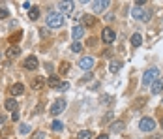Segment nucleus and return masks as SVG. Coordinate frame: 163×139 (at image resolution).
<instances>
[{"label":"nucleus","instance_id":"obj_4","mask_svg":"<svg viewBox=\"0 0 163 139\" xmlns=\"http://www.w3.org/2000/svg\"><path fill=\"white\" fill-rule=\"evenodd\" d=\"M64 109H66V100H64V98H58V100L53 104V107H51V115H60Z\"/></svg>","mask_w":163,"mask_h":139},{"label":"nucleus","instance_id":"obj_29","mask_svg":"<svg viewBox=\"0 0 163 139\" xmlns=\"http://www.w3.org/2000/svg\"><path fill=\"white\" fill-rule=\"evenodd\" d=\"M30 130H32V128H30V126H28V124H21V126H19V132H21V134H23V136H24V134H28V132H30Z\"/></svg>","mask_w":163,"mask_h":139},{"label":"nucleus","instance_id":"obj_22","mask_svg":"<svg viewBox=\"0 0 163 139\" xmlns=\"http://www.w3.org/2000/svg\"><path fill=\"white\" fill-rule=\"evenodd\" d=\"M77 137H79V139H92V137H94V134H92L90 130H81Z\"/></svg>","mask_w":163,"mask_h":139},{"label":"nucleus","instance_id":"obj_15","mask_svg":"<svg viewBox=\"0 0 163 139\" xmlns=\"http://www.w3.org/2000/svg\"><path fill=\"white\" fill-rule=\"evenodd\" d=\"M120 68H122V62H120V60H116V58H113V60H111V64H109V70H111L113 73H116Z\"/></svg>","mask_w":163,"mask_h":139},{"label":"nucleus","instance_id":"obj_7","mask_svg":"<svg viewBox=\"0 0 163 139\" xmlns=\"http://www.w3.org/2000/svg\"><path fill=\"white\" fill-rule=\"evenodd\" d=\"M92 8L96 13H101L109 8V0H96V2H92Z\"/></svg>","mask_w":163,"mask_h":139},{"label":"nucleus","instance_id":"obj_14","mask_svg":"<svg viewBox=\"0 0 163 139\" xmlns=\"http://www.w3.org/2000/svg\"><path fill=\"white\" fill-rule=\"evenodd\" d=\"M71 34H73V40H81L83 34H84V28H83V26H73Z\"/></svg>","mask_w":163,"mask_h":139},{"label":"nucleus","instance_id":"obj_21","mask_svg":"<svg viewBox=\"0 0 163 139\" xmlns=\"http://www.w3.org/2000/svg\"><path fill=\"white\" fill-rule=\"evenodd\" d=\"M152 92H154V94H161L163 92V83L161 81H156V83L152 85Z\"/></svg>","mask_w":163,"mask_h":139},{"label":"nucleus","instance_id":"obj_6","mask_svg":"<svg viewBox=\"0 0 163 139\" xmlns=\"http://www.w3.org/2000/svg\"><path fill=\"white\" fill-rule=\"evenodd\" d=\"M101 38H103V41L105 43H113L115 41V38H116V34H115V30L113 28H103V32H101Z\"/></svg>","mask_w":163,"mask_h":139},{"label":"nucleus","instance_id":"obj_11","mask_svg":"<svg viewBox=\"0 0 163 139\" xmlns=\"http://www.w3.org/2000/svg\"><path fill=\"white\" fill-rule=\"evenodd\" d=\"M6 53H8V56H9V58H17V56L21 55V49H19L17 45H9Z\"/></svg>","mask_w":163,"mask_h":139},{"label":"nucleus","instance_id":"obj_16","mask_svg":"<svg viewBox=\"0 0 163 139\" xmlns=\"http://www.w3.org/2000/svg\"><path fill=\"white\" fill-rule=\"evenodd\" d=\"M45 83H47V81H45L43 77H36V79L32 81V88H34V90H39V88H41Z\"/></svg>","mask_w":163,"mask_h":139},{"label":"nucleus","instance_id":"obj_33","mask_svg":"<svg viewBox=\"0 0 163 139\" xmlns=\"http://www.w3.org/2000/svg\"><path fill=\"white\" fill-rule=\"evenodd\" d=\"M11 120H19V115L17 113H11Z\"/></svg>","mask_w":163,"mask_h":139},{"label":"nucleus","instance_id":"obj_31","mask_svg":"<svg viewBox=\"0 0 163 139\" xmlns=\"http://www.w3.org/2000/svg\"><path fill=\"white\" fill-rule=\"evenodd\" d=\"M39 34L45 38V36H49V30H47V28H41V30H39Z\"/></svg>","mask_w":163,"mask_h":139},{"label":"nucleus","instance_id":"obj_1","mask_svg":"<svg viewBox=\"0 0 163 139\" xmlns=\"http://www.w3.org/2000/svg\"><path fill=\"white\" fill-rule=\"evenodd\" d=\"M47 26L49 28H58V26H62L64 24V15L62 13H58V11H51L49 15H47Z\"/></svg>","mask_w":163,"mask_h":139},{"label":"nucleus","instance_id":"obj_36","mask_svg":"<svg viewBox=\"0 0 163 139\" xmlns=\"http://www.w3.org/2000/svg\"><path fill=\"white\" fill-rule=\"evenodd\" d=\"M161 128H163V117H161Z\"/></svg>","mask_w":163,"mask_h":139},{"label":"nucleus","instance_id":"obj_13","mask_svg":"<svg viewBox=\"0 0 163 139\" xmlns=\"http://www.w3.org/2000/svg\"><path fill=\"white\" fill-rule=\"evenodd\" d=\"M24 92V85L23 83H15L13 87H11V96H19V94H23Z\"/></svg>","mask_w":163,"mask_h":139},{"label":"nucleus","instance_id":"obj_5","mask_svg":"<svg viewBox=\"0 0 163 139\" xmlns=\"http://www.w3.org/2000/svg\"><path fill=\"white\" fill-rule=\"evenodd\" d=\"M79 68L84 70V72H90V70L94 68V58H92V56H83V58L79 60Z\"/></svg>","mask_w":163,"mask_h":139},{"label":"nucleus","instance_id":"obj_34","mask_svg":"<svg viewBox=\"0 0 163 139\" xmlns=\"http://www.w3.org/2000/svg\"><path fill=\"white\" fill-rule=\"evenodd\" d=\"M4 122H6V117H4V115H0V124H4Z\"/></svg>","mask_w":163,"mask_h":139},{"label":"nucleus","instance_id":"obj_9","mask_svg":"<svg viewBox=\"0 0 163 139\" xmlns=\"http://www.w3.org/2000/svg\"><path fill=\"white\" fill-rule=\"evenodd\" d=\"M131 15H133L135 19H143V21H148V19H150V13H145L141 8H133V9H131Z\"/></svg>","mask_w":163,"mask_h":139},{"label":"nucleus","instance_id":"obj_37","mask_svg":"<svg viewBox=\"0 0 163 139\" xmlns=\"http://www.w3.org/2000/svg\"><path fill=\"white\" fill-rule=\"evenodd\" d=\"M0 58H2V56H0Z\"/></svg>","mask_w":163,"mask_h":139},{"label":"nucleus","instance_id":"obj_30","mask_svg":"<svg viewBox=\"0 0 163 139\" xmlns=\"http://www.w3.org/2000/svg\"><path fill=\"white\" fill-rule=\"evenodd\" d=\"M8 15H9V11H8L6 8H0V19H6Z\"/></svg>","mask_w":163,"mask_h":139},{"label":"nucleus","instance_id":"obj_28","mask_svg":"<svg viewBox=\"0 0 163 139\" xmlns=\"http://www.w3.org/2000/svg\"><path fill=\"white\" fill-rule=\"evenodd\" d=\"M71 51H73V53H81V51H83V45H81L79 41H75V43L71 45Z\"/></svg>","mask_w":163,"mask_h":139},{"label":"nucleus","instance_id":"obj_19","mask_svg":"<svg viewBox=\"0 0 163 139\" xmlns=\"http://www.w3.org/2000/svg\"><path fill=\"white\" fill-rule=\"evenodd\" d=\"M83 23H84L86 26H94V24H96V17H94V15H84V17H83Z\"/></svg>","mask_w":163,"mask_h":139},{"label":"nucleus","instance_id":"obj_18","mask_svg":"<svg viewBox=\"0 0 163 139\" xmlns=\"http://www.w3.org/2000/svg\"><path fill=\"white\" fill-rule=\"evenodd\" d=\"M28 17H30L32 21H38V19H39V8H30Z\"/></svg>","mask_w":163,"mask_h":139},{"label":"nucleus","instance_id":"obj_17","mask_svg":"<svg viewBox=\"0 0 163 139\" xmlns=\"http://www.w3.org/2000/svg\"><path fill=\"white\" fill-rule=\"evenodd\" d=\"M47 83H49V87H53V88H58V87H60V79H58V75H51Z\"/></svg>","mask_w":163,"mask_h":139},{"label":"nucleus","instance_id":"obj_35","mask_svg":"<svg viewBox=\"0 0 163 139\" xmlns=\"http://www.w3.org/2000/svg\"><path fill=\"white\" fill-rule=\"evenodd\" d=\"M96 139H109V136H107V134H103V136H99V137H96Z\"/></svg>","mask_w":163,"mask_h":139},{"label":"nucleus","instance_id":"obj_3","mask_svg":"<svg viewBox=\"0 0 163 139\" xmlns=\"http://www.w3.org/2000/svg\"><path fill=\"white\" fill-rule=\"evenodd\" d=\"M139 128H141L143 132H152V130L156 128V122H154V119H148V117H145V119H141V122H139Z\"/></svg>","mask_w":163,"mask_h":139},{"label":"nucleus","instance_id":"obj_27","mask_svg":"<svg viewBox=\"0 0 163 139\" xmlns=\"http://www.w3.org/2000/svg\"><path fill=\"white\" fill-rule=\"evenodd\" d=\"M68 72H69V64H68V62H62V64H60V73L66 75Z\"/></svg>","mask_w":163,"mask_h":139},{"label":"nucleus","instance_id":"obj_8","mask_svg":"<svg viewBox=\"0 0 163 139\" xmlns=\"http://www.w3.org/2000/svg\"><path fill=\"white\" fill-rule=\"evenodd\" d=\"M73 8H75L73 2H58V13H62V15L73 11Z\"/></svg>","mask_w":163,"mask_h":139},{"label":"nucleus","instance_id":"obj_20","mask_svg":"<svg viewBox=\"0 0 163 139\" xmlns=\"http://www.w3.org/2000/svg\"><path fill=\"white\" fill-rule=\"evenodd\" d=\"M141 43H143V36H141V34H133V36H131V45H133V47H139Z\"/></svg>","mask_w":163,"mask_h":139},{"label":"nucleus","instance_id":"obj_32","mask_svg":"<svg viewBox=\"0 0 163 139\" xmlns=\"http://www.w3.org/2000/svg\"><path fill=\"white\" fill-rule=\"evenodd\" d=\"M68 87H69V85H68V83H64V85H60V90H68Z\"/></svg>","mask_w":163,"mask_h":139},{"label":"nucleus","instance_id":"obj_12","mask_svg":"<svg viewBox=\"0 0 163 139\" xmlns=\"http://www.w3.org/2000/svg\"><path fill=\"white\" fill-rule=\"evenodd\" d=\"M4 107H6L8 111H11V113H15V111H17V102H15L13 98H8V100L4 102Z\"/></svg>","mask_w":163,"mask_h":139},{"label":"nucleus","instance_id":"obj_26","mask_svg":"<svg viewBox=\"0 0 163 139\" xmlns=\"http://www.w3.org/2000/svg\"><path fill=\"white\" fill-rule=\"evenodd\" d=\"M32 139H45V132H43V130H36V132L32 134Z\"/></svg>","mask_w":163,"mask_h":139},{"label":"nucleus","instance_id":"obj_25","mask_svg":"<svg viewBox=\"0 0 163 139\" xmlns=\"http://www.w3.org/2000/svg\"><path fill=\"white\" fill-rule=\"evenodd\" d=\"M51 128H53V130H54V132H60V130H62V128H64V124H62V122H60V120H54V122H53V124H51Z\"/></svg>","mask_w":163,"mask_h":139},{"label":"nucleus","instance_id":"obj_2","mask_svg":"<svg viewBox=\"0 0 163 139\" xmlns=\"http://www.w3.org/2000/svg\"><path fill=\"white\" fill-rule=\"evenodd\" d=\"M158 77H160V70L158 68H150L148 72H145V75H143V85H154L156 81H158Z\"/></svg>","mask_w":163,"mask_h":139},{"label":"nucleus","instance_id":"obj_10","mask_svg":"<svg viewBox=\"0 0 163 139\" xmlns=\"http://www.w3.org/2000/svg\"><path fill=\"white\" fill-rule=\"evenodd\" d=\"M24 68H26V70H36V68H38V58H36V56H28V58L24 60Z\"/></svg>","mask_w":163,"mask_h":139},{"label":"nucleus","instance_id":"obj_23","mask_svg":"<svg viewBox=\"0 0 163 139\" xmlns=\"http://www.w3.org/2000/svg\"><path fill=\"white\" fill-rule=\"evenodd\" d=\"M111 130H113V132H122V130H124V122H122V120H118V122H113Z\"/></svg>","mask_w":163,"mask_h":139},{"label":"nucleus","instance_id":"obj_24","mask_svg":"<svg viewBox=\"0 0 163 139\" xmlns=\"http://www.w3.org/2000/svg\"><path fill=\"white\" fill-rule=\"evenodd\" d=\"M21 36H23V32H21V30H19V32H15V34H11V38H9L11 45H13V43H17V41L21 40Z\"/></svg>","mask_w":163,"mask_h":139}]
</instances>
